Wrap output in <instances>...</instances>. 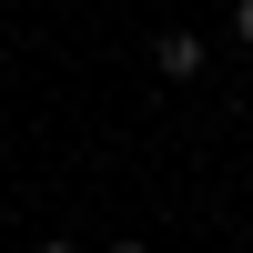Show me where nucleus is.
I'll list each match as a JSON object with an SVG mask.
<instances>
[{"mask_svg": "<svg viewBox=\"0 0 253 253\" xmlns=\"http://www.w3.org/2000/svg\"><path fill=\"white\" fill-rule=\"evenodd\" d=\"M152 71H162V81H193V71H203V31H162V41H152Z\"/></svg>", "mask_w": 253, "mask_h": 253, "instance_id": "f257e3e1", "label": "nucleus"}, {"mask_svg": "<svg viewBox=\"0 0 253 253\" xmlns=\"http://www.w3.org/2000/svg\"><path fill=\"white\" fill-rule=\"evenodd\" d=\"M233 41H243V51H253V0H243V10H233Z\"/></svg>", "mask_w": 253, "mask_h": 253, "instance_id": "f03ea898", "label": "nucleus"}, {"mask_svg": "<svg viewBox=\"0 0 253 253\" xmlns=\"http://www.w3.org/2000/svg\"><path fill=\"white\" fill-rule=\"evenodd\" d=\"M41 253H81V243H71V233H41Z\"/></svg>", "mask_w": 253, "mask_h": 253, "instance_id": "7ed1b4c3", "label": "nucleus"}, {"mask_svg": "<svg viewBox=\"0 0 253 253\" xmlns=\"http://www.w3.org/2000/svg\"><path fill=\"white\" fill-rule=\"evenodd\" d=\"M112 253H152V243H112Z\"/></svg>", "mask_w": 253, "mask_h": 253, "instance_id": "20e7f679", "label": "nucleus"}]
</instances>
